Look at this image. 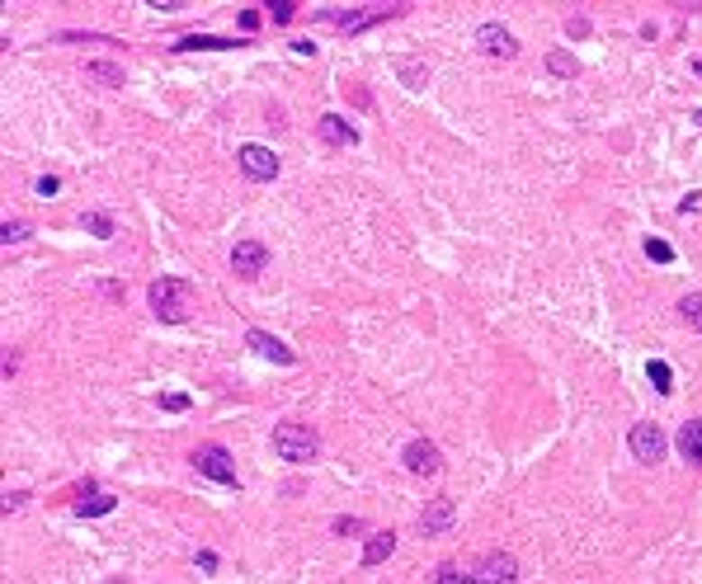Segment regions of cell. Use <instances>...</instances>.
Masks as SVG:
<instances>
[{"label":"cell","mask_w":702,"mask_h":584,"mask_svg":"<svg viewBox=\"0 0 702 584\" xmlns=\"http://www.w3.org/2000/svg\"><path fill=\"white\" fill-rule=\"evenodd\" d=\"M245 344H251L260 359H269V363H283V368H293L297 363V353L287 349L283 340H274V335H264V330H251V335H245Z\"/></svg>","instance_id":"11"},{"label":"cell","mask_w":702,"mask_h":584,"mask_svg":"<svg viewBox=\"0 0 702 584\" xmlns=\"http://www.w3.org/2000/svg\"><path fill=\"white\" fill-rule=\"evenodd\" d=\"M198 570H217V556L213 552H198Z\"/></svg>","instance_id":"33"},{"label":"cell","mask_w":702,"mask_h":584,"mask_svg":"<svg viewBox=\"0 0 702 584\" xmlns=\"http://www.w3.org/2000/svg\"><path fill=\"white\" fill-rule=\"evenodd\" d=\"M160 406H165V410H189V396L170 391V396H160Z\"/></svg>","instance_id":"29"},{"label":"cell","mask_w":702,"mask_h":584,"mask_svg":"<svg viewBox=\"0 0 702 584\" xmlns=\"http://www.w3.org/2000/svg\"><path fill=\"white\" fill-rule=\"evenodd\" d=\"M330 533H340V537H354V533H363V518H354V514H340L335 524H330Z\"/></svg>","instance_id":"25"},{"label":"cell","mask_w":702,"mask_h":584,"mask_svg":"<svg viewBox=\"0 0 702 584\" xmlns=\"http://www.w3.org/2000/svg\"><path fill=\"white\" fill-rule=\"evenodd\" d=\"M226 52V48H241V43H232V38H203V33H194V38H184L179 43V52Z\"/></svg>","instance_id":"16"},{"label":"cell","mask_w":702,"mask_h":584,"mask_svg":"<svg viewBox=\"0 0 702 584\" xmlns=\"http://www.w3.org/2000/svg\"><path fill=\"white\" fill-rule=\"evenodd\" d=\"M80 226H86V232H95L99 241H109V236H114V222H109L105 213H86V217H80Z\"/></svg>","instance_id":"21"},{"label":"cell","mask_w":702,"mask_h":584,"mask_svg":"<svg viewBox=\"0 0 702 584\" xmlns=\"http://www.w3.org/2000/svg\"><path fill=\"white\" fill-rule=\"evenodd\" d=\"M477 43H481V52H490V57H519V38H514L505 24H481L477 29Z\"/></svg>","instance_id":"9"},{"label":"cell","mask_w":702,"mask_h":584,"mask_svg":"<svg viewBox=\"0 0 702 584\" xmlns=\"http://www.w3.org/2000/svg\"><path fill=\"white\" fill-rule=\"evenodd\" d=\"M646 378L655 382V391H660V396H670V391H674V372H670V363L651 359V363H646Z\"/></svg>","instance_id":"17"},{"label":"cell","mask_w":702,"mask_h":584,"mask_svg":"<svg viewBox=\"0 0 702 584\" xmlns=\"http://www.w3.org/2000/svg\"><path fill=\"white\" fill-rule=\"evenodd\" d=\"M433 584H477V575H462V570H452V566H443L439 575H433Z\"/></svg>","instance_id":"27"},{"label":"cell","mask_w":702,"mask_h":584,"mask_svg":"<svg viewBox=\"0 0 702 584\" xmlns=\"http://www.w3.org/2000/svg\"><path fill=\"white\" fill-rule=\"evenodd\" d=\"M232 269H236L241 278H255V274H264V269H269V250H264L260 241H236Z\"/></svg>","instance_id":"8"},{"label":"cell","mask_w":702,"mask_h":584,"mask_svg":"<svg viewBox=\"0 0 702 584\" xmlns=\"http://www.w3.org/2000/svg\"><path fill=\"white\" fill-rule=\"evenodd\" d=\"M264 10L274 14V24H293V14H297V5H293V0H269V5H264Z\"/></svg>","instance_id":"24"},{"label":"cell","mask_w":702,"mask_h":584,"mask_svg":"<svg viewBox=\"0 0 702 584\" xmlns=\"http://www.w3.org/2000/svg\"><path fill=\"white\" fill-rule=\"evenodd\" d=\"M95 80H105V86H123V67H114V61H90L86 67Z\"/></svg>","instance_id":"20"},{"label":"cell","mask_w":702,"mask_h":584,"mask_svg":"<svg viewBox=\"0 0 702 584\" xmlns=\"http://www.w3.org/2000/svg\"><path fill=\"white\" fill-rule=\"evenodd\" d=\"M316 132H321V141H330V146H354V141H359V128H349L340 114H321Z\"/></svg>","instance_id":"13"},{"label":"cell","mask_w":702,"mask_h":584,"mask_svg":"<svg viewBox=\"0 0 702 584\" xmlns=\"http://www.w3.org/2000/svg\"><path fill=\"white\" fill-rule=\"evenodd\" d=\"M632 457L636 462H660V457L670 452V438H665V429L660 424H632Z\"/></svg>","instance_id":"5"},{"label":"cell","mask_w":702,"mask_h":584,"mask_svg":"<svg viewBox=\"0 0 702 584\" xmlns=\"http://www.w3.org/2000/svg\"><path fill=\"white\" fill-rule=\"evenodd\" d=\"M236 165H241V175L245 179H255V184H264V179H274L278 175V156L269 151V146H241L236 151Z\"/></svg>","instance_id":"4"},{"label":"cell","mask_w":702,"mask_h":584,"mask_svg":"<svg viewBox=\"0 0 702 584\" xmlns=\"http://www.w3.org/2000/svg\"><path fill=\"white\" fill-rule=\"evenodd\" d=\"M57 189H61V179H57V175H43V179H33V194H38V198H52Z\"/></svg>","instance_id":"28"},{"label":"cell","mask_w":702,"mask_h":584,"mask_svg":"<svg viewBox=\"0 0 702 584\" xmlns=\"http://www.w3.org/2000/svg\"><path fill=\"white\" fill-rule=\"evenodd\" d=\"M646 260H655V264H670L674 260V245H665V241H646Z\"/></svg>","instance_id":"26"},{"label":"cell","mask_w":702,"mask_h":584,"mask_svg":"<svg viewBox=\"0 0 702 584\" xmlns=\"http://www.w3.org/2000/svg\"><path fill=\"white\" fill-rule=\"evenodd\" d=\"M452 518H458V505H452L448 495H439V499H429V509L420 514V533H424V537L448 533V528H452Z\"/></svg>","instance_id":"10"},{"label":"cell","mask_w":702,"mask_h":584,"mask_svg":"<svg viewBox=\"0 0 702 584\" xmlns=\"http://www.w3.org/2000/svg\"><path fill=\"white\" fill-rule=\"evenodd\" d=\"M471 575H477V584H514L519 579V561H514L509 552H486Z\"/></svg>","instance_id":"6"},{"label":"cell","mask_w":702,"mask_h":584,"mask_svg":"<svg viewBox=\"0 0 702 584\" xmlns=\"http://www.w3.org/2000/svg\"><path fill=\"white\" fill-rule=\"evenodd\" d=\"M24 499H29L24 490H14V495H5V514H14V509H24Z\"/></svg>","instance_id":"31"},{"label":"cell","mask_w":702,"mask_h":584,"mask_svg":"<svg viewBox=\"0 0 702 584\" xmlns=\"http://www.w3.org/2000/svg\"><path fill=\"white\" fill-rule=\"evenodd\" d=\"M547 71H552V76H575L580 67H575L570 52H547Z\"/></svg>","instance_id":"22"},{"label":"cell","mask_w":702,"mask_h":584,"mask_svg":"<svg viewBox=\"0 0 702 584\" xmlns=\"http://www.w3.org/2000/svg\"><path fill=\"white\" fill-rule=\"evenodd\" d=\"M241 29H245V33L260 29V14H255V10H245V14H241Z\"/></svg>","instance_id":"32"},{"label":"cell","mask_w":702,"mask_h":584,"mask_svg":"<svg viewBox=\"0 0 702 584\" xmlns=\"http://www.w3.org/2000/svg\"><path fill=\"white\" fill-rule=\"evenodd\" d=\"M105 584H128V579H123V575H114V579H105Z\"/></svg>","instance_id":"34"},{"label":"cell","mask_w":702,"mask_h":584,"mask_svg":"<svg viewBox=\"0 0 702 584\" xmlns=\"http://www.w3.org/2000/svg\"><path fill=\"white\" fill-rule=\"evenodd\" d=\"M391 552H397V533H391V528L373 533V537H368V547H363V566H382Z\"/></svg>","instance_id":"15"},{"label":"cell","mask_w":702,"mask_h":584,"mask_svg":"<svg viewBox=\"0 0 702 584\" xmlns=\"http://www.w3.org/2000/svg\"><path fill=\"white\" fill-rule=\"evenodd\" d=\"M29 232H33L29 222H5V226H0V241H5V245H19V241H29Z\"/></svg>","instance_id":"23"},{"label":"cell","mask_w":702,"mask_h":584,"mask_svg":"<svg viewBox=\"0 0 702 584\" xmlns=\"http://www.w3.org/2000/svg\"><path fill=\"white\" fill-rule=\"evenodd\" d=\"M274 452L283 457V462H316V452H321V438L312 424H278L274 429Z\"/></svg>","instance_id":"2"},{"label":"cell","mask_w":702,"mask_h":584,"mask_svg":"<svg viewBox=\"0 0 702 584\" xmlns=\"http://www.w3.org/2000/svg\"><path fill=\"white\" fill-rule=\"evenodd\" d=\"M679 316H684L693 330H702V292H688V297L679 302Z\"/></svg>","instance_id":"18"},{"label":"cell","mask_w":702,"mask_h":584,"mask_svg":"<svg viewBox=\"0 0 702 584\" xmlns=\"http://www.w3.org/2000/svg\"><path fill=\"white\" fill-rule=\"evenodd\" d=\"M401 462L415 471V476H433V471L443 467V452H439V443H429V438H410Z\"/></svg>","instance_id":"7"},{"label":"cell","mask_w":702,"mask_h":584,"mask_svg":"<svg viewBox=\"0 0 702 584\" xmlns=\"http://www.w3.org/2000/svg\"><path fill=\"white\" fill-rule=\"evenodd\" d=\"M566 33L570 38H585L589 33V19H566Z\"/></svg>","instance_id":"30"},{"label":"cell","mask_w":702,"mask_h":584,"mask_svg":"<svg viewBox=\"0 0 702 584\" xmlns=\"http://www.w3.org/2000/svg\"><path fill=\"white\" fill-rule=\"evenodd\" d=\"M114 505H118V499H114L109 490H95V486L86 481V486H80V499H76V514H80V518H99V514H114Z\"/></svg>","instance_id":"12"},{"label":"cell","mask_w":702,"mask_h":584,"mask_svg":"<svg viewBox=\"0 0 702 584\" xmlns=\"http://www.w3.org/2000/svg\"><path fill=\"white\" fill-rule=\"evenodd\" d=\"M693 71H697V76H702V61H693Z\"/></svg>","instance_id":"36"},{"label":"cell","mask_w":702,"mask_h":584,"mask_svg":"<svg viewBox=\"0 0 702 584\" xmlns=\"http://www.w3.org/2000/svg\"><path fill=\"white\" fill-rule=\"evenodd\" d=\"M189 462L198 467V476H208V481H217V486H236L232 452H226L222 443H203V448H194V457H189Z\"/></svg>","instance_id":"3"},{"label":"cell","mask_w":702,"mask_h":584,"mask_svg":"<svg viewBox=\"0 0 702 584\" xmlns=\"http://www.w3.org/2000/svg\"><path fill=\"white\" fill-rule=\"evenodd\" d=\"M693 123H697V128H702V109H697V114H693Z\"/></svg>","instance_id":"35"},{"label":"cell","mask_w":702,"mask_h":584,"mask_svg":"<svg viewBox=\"0 0 702 584\" xmlns=\"http://www.w3.org/2000/svg\"><path fill=\"white\" fill-rule=\"evenodd\" d=\"M679 452H684V462L702 467V420H688V424H679Z\"/></svg>","instance_id":"14"},{"label":"cell","mask_w":702,"mask_h":584,"mask_svg":"<svg viewBox=\"0 0 702 584\" xmlns=\"http://www.w3.org/2000/svg\"><path fill=\"white\" fill-rule=\"evenodd\" d=\"M397 71H401V80H406V86H410V90H420V86H424V80H429V67H424V61H401V67H397Z\"/></svg>","instance_id":"19"},{"label":"cell","mask_w":702,"mask_h":584,"mask_svg":"<svg viewBox=\"0 0 702 584\" xmlns=\"http://www.w3.org/2000/svg\"><path fill=\"white\" fill-rule=\"evenodd\" d=\"M151 311L165 321V325H179L184 316H189V302H194V283L189 278H156L151 283Z\"/></svg>","instance_id":"1"}]
</instances>
